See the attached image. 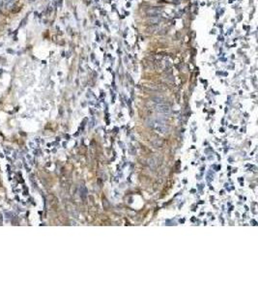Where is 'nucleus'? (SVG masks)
Returning <instances> with one entry per match:
<instances>
[{
	"mask_svg": "<svg viewBox=\"0 0 258 290\" xmlns=\"http://www.w3.org/2000/svg\"><path fill=\"white\" fill-rule=\"evenodd\" d=\"M160 16H155V17H151L148 20V21H149L151 24H156V23H159L160 21Z\"/></svg>",
	"mask_w": 258,
	"mask_h": 290,
	"instance_id": "obj_3",
	"label": "nucleus"
},
{
	"mask_svg": "<svg viewBox=\"0 0 258 290\" xmlns=\"http://www.w3.org/2000/svg\"><path fill=\"white\" fill-rule=\"evenodd\" d=\"M157 110L162 113H169L170 107L168 106H165V105H159L157 106Z\"/></svg>",
	"mask_w": 258,
	"mask_h": 290,
	"instance_id": "obj_1",
	"label": "nucleus"
},
{
	"mask_svg": "<svg viewBox=\"0 0 258 290\" xmlns=\"http://www.w3.org/2000/svg\"><path fill=\"white\" fill-rule=\"evenodd\" d=\"M147 14L150 15L151 17H155V16H160V10L158 8H150L147 10Z\"/></svg>",
	"mask_w": 258,
	"mask_h": 290,
	"instance_id": "obj_2",
	"label": "nucleus"
}]
</instances>
